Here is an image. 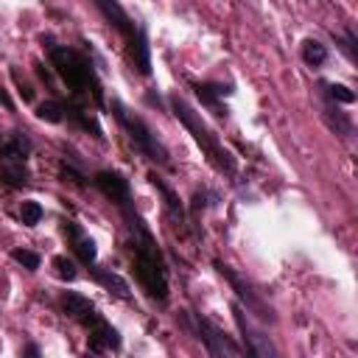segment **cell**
<instances>
[{
	"label": "cell",
	"mask_w": 358,
	"mask_h": 358,
	"mask_svg": "<svg viewBox=\"0 0 358 358\" xmlns=\"http://www.w3.org/2000/svg\"><path fill=\"white\" fill-rule=\"evenodd\" d=\"M193 90H196L199 101H201L207 109H213L218 117H227V106H224L221 101L229 98V95L235 92L232 84H221V81H199V84H193Z\"/></svg>",
	"instance_id": "9a60e30c"
},
{
	"label": "cell",
	"mask_w": 358,
	"mask_h": 358,
	"mask_svg": "<svg viewBox=\"0 0 358 358\" xmlns=\"http://www.w3.org/2000/svg\"><path fill=\"white\" fill-rule=\"evenodd\" d=\"M336 45H338V50L347 56V62H350V64H355V62H358V50H355L358 39H355V31H352V28H347L344 34H338V36H336Z\"/></svg>",
	"instance_id": "7402d4cb"
},
{
	"label": "cell",
	"mask_w": 358,
	"mask_h": 358,
	"mask_svg": "<svg viewBox=\"0 0 358 358\" xmlns=\"http://www.w3.org/2000/svg\"><path fill=\"white\" fill-rule=\"evenodd\" d=\"M11 76H14V81L20 84V92H22V98H25V101H31V98H34V90H31L28 84H22V78H20V73H17V70H14Z\"/></svg>",
	"instance_id": "83f0119b"
},
{
	"label": "cell",
	"mask_w": 358,
	"mask_h": 358,
	"mask_svg": "<svg viewBox=\"0 0 358 358\" xmlns=\"http://www.w3.org/2000/svg\"><path fill=\"white\" fill-rule=\"evenodd\" d=\"M22 355H39V347L36 344H25L22 347Z\"/></svg>",
	"instance_id": "f546056e"
},
{
	"label": "cell",
	"mask_w": 358,
	"mask_h": 358,
	"mask_svg": "<svg viewBox=\"0 0 358 358\" xmlns=\"http://www.w3.org/2000/svg\"><path fill=\"white\" fill-rule=\"evenodd\" d=\"M112 115H115V120L120 123V129L126 131L129 143H131L145 159L157 162L159 168H168V165H171V154H168V148L159 143V137L154 134V129H151L143 117H137L134 112H129L120 101H112Z\"/></svg>",
	"instance_id": "8992f818"
},
{
	"label": "cell",
	"mask_w": 358,
	"mask_h": 358,
	"mask_svg": "<svg viewBox=\"0 0 358 358\" xmlns=\"http://www.w3.org/2000/svg\"><path fill=\"white\" fill-rule=\"evenodd\" d=\"M322 117H324V123L330 126V131H336L338 137H344V140L352 137L355 126H352V117H350L347 112H341V103H333V101L322 98Z\"/></svg>",
	"instance_id": "2e32d148"
},
{
	"label": "cell",
	"mask_w": 358,
	"mask_h": 358,
	"mask_svg": "<svg viewBox=\"0 0 358 358\" xmlns=\"http://www.w3.org/2000/svg\"><path fill=\"white\" fill-rule=\"evenodd\" d=\"M92 185H95V187H98L115 207L131 199V185H129V179H126L120 171H112V168L98 171V173L92 176Z\"/></svg>",
	"instance_id": "8fae6325"
},
{
	"label": "cell",
	"mask_w": 358,
	"mask_h": 358,
	"mask_svg": "<svg viewBox=\"0 0 358 358\" xmlns=\"http://www.w3.org/2000/svg\"><path fill=\"white\" fill-rule=\"evenodd\" d=\"M0 103H3V106H6L8 112L14 109V101H11V95H8V90H6L3 84H0Z\"/></svg>",
	"instance_id": "f1b7e54d"
},
{
	"label": "cell",
	"mask_w": 358,
	"mask_h": 358,
	"mask_svg": "<svg viewBox=\"0 0 358 358\" xmlns=\"http://www.w3.org/2000/svg\"><path fill=\"white\" fill-rule=\"evenodd\" d=\"M0 182L6 187H25L31 182L28 162H6V165H0Z\"/></svg>",
	"instance_id": "ac0fdd59"
},
{
	"label": "cell",
	"mask_w": 358,
	"mask_h": 358,
	"mask_svg": "<svg viewBox=\"0 0 358 358\" xmlns=\"http://www.w3.org/2000/svg\"><path fill=\"white\" fill-rule=\"evenodd\" d=\"M48 59L76 101H81L87 106L92 103L95 109H103V84H101L98 70H95L90 56H84L78 48L53 45L48 39Z\"/></svg>",
	"instance_id": "7a4b0ae2"
},
{
	"label": "cell",
	"mask_w": 358,
	"mask_h": 358,
	"mask_svg": "<svg viewBox=\"0 0 358 358\" xmlns=\"http://www.w3.org/2000/svg\"><path fill=\"white\" fill-rule=\"evenodd\" d=\"M179 324H182L193 338H199L201 347H204L210 355H215V358H238V355L243 352V347H241L238 341H232L215 322H210L207 316H201V313H196V310H179Z\"/></svg>",
	"instance_id": "52a82bcc"
},
{
	"label": "cell",
	"mask_w": 358,
	"mask_h": 358,
	"mask_svg": "<svg viewBox=\"0 0 358 358\" xmlns=\"http://www.w3.org/2000/svg\"><path fill=\"white\" fill-rule=\"evenodd\" d=\"M62 232L67 238V246L73 249V255L84 263V266H92L98 263V249H95V241L81 229V224H76L73 218H64L62 221Z\"/></svg>",
	"instance_id": "30bf717a"
},
{
	"label": "cell",
	"mask_w": 358,
	"mask_h": 358,
	"mask_svg": "<svg viewBox=\"0 0 358 358\" xmlns=\"http://www.w3.org/2000/svg\"><path fill=\"white\" fill-rule=\"evenodd\" d=\"M31 137L25 131H0V165L6 162H28Z\"/></svg>",
	"instance_id": "5bb4252c"
},
{
	"label": "cell",
	"mask_w": 358,
	"mask_h": 358,
	"mask_svg": "<svg viewBox=\"0 0 358 358\" xmlns=\"http://www.w3.org/2000/svg\"><path fill=\"white\" fill-rule=\"evenodd\" d=\"M232 319H235V324H238V333H241V347H243V352L246 355H255V358H274L277 355V350H274V344L268 341V336L263 333V330H257L252 322H249V316H246V308L241 305V302H232Z\"/></svg>",
	"instance_id": "9c48e42d"
},
{
	"label": "cell",
	"mask_w": 358,
	"mask_h": 358,
	"mask_svg": "<svg viewBox=\"0 0 358 358\" xmlns=\"http://www.w3.org/2000/svg\"><path fill=\"white\" fill-rule=\"evenodd\" d=\"M36 117L45 123H64V109H62V98H48L36 106Z\"/></svg>",
	"instance_id": "44dd1931"
},
{
	"label": "cell",
	"mask_w": 358,
	"mask_h": 358,
	"mask_svg": "<svg viewBox=\"0 0 358 358\" xmlns=\"http://www.w3.org/2000/svg\"><path fill=\"white\" fill-rule=\"evenodd\" d=\"M62 109H64V120H67L70 126H76V129H81V131H87V134L103 140V129H101V123L95 120V115H90L87 103H81V101H76V98H67V101H62Z\"/></svg>",
	"instance_id": "4fadbf2b"
},
{
	"label": "cell",
	"mask_w": 358,
	"mask_h": 358,
	"mask_svg": "<svg viewBox=\"0 0 358 358\" xmlns=\"http://www.w3.org/2000/svg\"><path fill=\"white\" fill-rule=\"evenodd\" d=\"M213 266H215V271L229 282V288L235 291V296H238V302L246 308V313H255L260 322H277V316H274V310H271V305L260 296V291H255V285L243 277V274H238L229 263H224V260H213Z\"/></svg>",
	"instance_id": "ba28073f"
},
{
	"label": "cell",
	"mask_w": 358,
	"mask_h": 358,
	"mask_svg": "<svg viewBox=\"0 0 358 358\" xmlns=\"http://www.w3.org/2000/svg\"><path fill=\"white\" fill-rule=\"evenodd\" d=\"M215 201H218V196H215L213 190L201 187V190H196V193H193V201H190V213H199V210H204V207H210V204H215Z\"/></svg>",
	"instance_id": "d4e9b609"
},
{
	"label": "cell",
	"mask_w": 358,
	"mask_h": 358,
	"mask_svg": "<svg viewBox=\"0 0 358 358\" xmlns=\"http://www.w3.org/2000/svg\"><path fill=\"white\" fill-rule=\"evenodd\" d=\"M319 90H322V98L333 101V103H352L355 101V92L344 84H333V81H319Z\"/></svg>",
	"instance_id": "ffe728a7"
},
{
	"label": "cell",
	"mask_w": 358,
	"mask_h": 358,
	"mask_svg": "<svg viewBox=\"0 0 358 358\" xmlns=\"http://www.w3.org/2000/svg\"><path fill=\"white\" fill-rule=\"evenodd\" d=\"M92 3H95V8L103 14V20L120 34L131 67H134L140 76H151V48H148L145 28H143L137 20H131V17L126 14V8H123L117 0H92Z\"/></svg>",
	"instance_id": "277c9868"
},
{
	"label": "cell",
	"mask_w": 358,
	"mask_h": 358,
	"mask_svg": "<svg viewBox=\"0 0 358 358\" xmlns=\"http://www.w3.org/2000/svg\"><path fill=\"white\" fill-rule=\"evenodd\" d=\"M117 210H120V218H123L126 232H129L126 249H129V260H131V274H134V280L140 282V288H143L151 299L168 302V266H165V255H162L157 238L151 235L145 218L137 213L134 199L117 204Z\"/></svg>",
	"instance_id": "6da1fadb"
},
{
	"label": "cell",
	"mask_w": 358,
	"mask_h": 358,
	"mask_svg": "<svg viewBox=\"0 0 358 358\" xmlns=\"http://www.w3.org/2000/svg\"><path fill=\"white\" fill-rule=\"evenodd\" d=\"M62 308L64 313L78 322L90 336V352L95 355H103V352H112V350H120V333L98 313V308L92 305V299H87L84 294H76V291H64L62 294Z\"/></svg>",
	"instance_id": "5b68a950"
},
{
	"label": "cell",
	"mask_w": 358,
	"mask_h": 358,
	"mask_svg": "<svg viewBox=\"0 0 358 358\" xmlns=\"http://www.w3.org/2000/svg\"><path fill=\"white\" fill-rule=\"evenodd\" d=\"M53 268H56V277L59 280H76V263L70 260V257H64V255H56L53 257Z\"/></svg>",
	"instance_id": "cb8c5ba5"
},
{
	"label": "cell",
	"mask_w": 358,
	"mask_h": 358,
	"mask_svg": "<svg viewBox=\"0 0 358 358\" xmlns=\"http://www.w3.org/2000/svg\"><path fill=\"white\" fill-rule=\"evenodd\" d=\"M302 62L308 67H322L327 62V48L319 39H305L302 42Z\"/></svg>",
	"instance_id": "d6986e66"
},
{
	"label": "cell",
	"mask_w": 358,
	"mask_h": 358,
	"mask_svg": "<svg viewBox=\"0 0 358 358\" xmlns=\"http://www.w3.org/2000/svg\"><path fill=\"white\" fill-rule=\"evenodd\" d=\"M148 182L162 193V199H165V215H168V221L179 229V232H185L187 229V213H185V204H182V199H179V193L157 173V171H151L148 173Z\"/></svg>",
	"instance_id": "7c38bea8"
},
{
	"label": "cell",
	"mask_w": 358,
	"mask_h": 358,
	"mask_svg": "<svg viewBox=\"0 0 358 358\" xmlns=\"http://www.w3.org/2000/svg\"><path fill=\"white\" fill-rule=\"evenodd\" d=\"M168 103H171L176 120L190 131V137L196 140V145L201 148V154L207 157V162H210L218 173H224V176H235V173H238V159H235V154L218 140V134L210 131V126L201 120V115H199L187 101H182L179 95H171Z\"/></svg>",
	"instance_id": "3957f363"
},
{
	"label": "cell",
	"mask_w": 358,
	"mask_h": 358,
	"mask_svg": "<svg viewBox=\"0 0 358 358\" xmlns=\"http://www.w3.org/2000/svg\"><path fill=\"white\" fill-rule=\"evenodd\" d=\"M11 257H14L20 266H25L28 271H36V268H39V255L31 252V249H11Z\"/></svg>",
	"instance_id": "484cf974"
},
{
	"label": "cell",
	"mask_w": 358,
	"mask_h": 358,
	"mask_svg": "<svg viewBox=\"0 0 358 358\" xmlns=\"http://www.w3.org/2000/svg\"><path fill=\"white\" fill-rule=\"evenodd\" d=\"M42 215H45V210H42V204H39V201L28 199V201H22V204H20V218H22V224H25V227H36V224L42 221Z\"/></svg>",
	"instance_id": "603a6c76"
},
{
	"label": "cell",
	"mask_w": 358,
	"mask_h": 358,
	"mask_svg": "<svg viewBox=\"0 0 358 358\" xmlns=\"http://www.w3.org/2000/svg\"><path fill=\"white\" fill-rule=\"evenodd\" d=\"M90 268V274L109 291V294H115V296H120V299H131V291H129V285H126V280L123 277H117L112 268H101L98 263H92V266H87Z\"/></svg>",
	"instance_id": "e0dca14e"
},
{
	"label": "cell",
	"mask_w": 358,
	"mask_h": 358,
	"mask_svg": "<svg viewBox=\"0 0 358 358\" xmlns=\"http://www.w3.org/2000/svg\"><path fill=\"white\" fill-rule=\"evenodd\" d=\"M59 176H62L64 182H73V185H78V187H84V176H81V173H78V171H76L73 165H67L64 159L59 162Z\"/></svg>",
	"instance_id": "4316f807"
}]
</instances>
